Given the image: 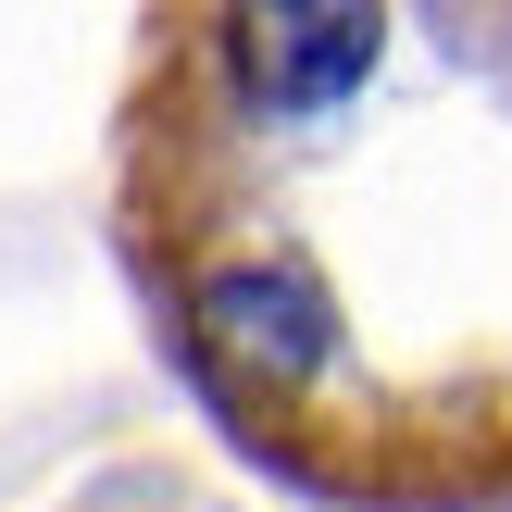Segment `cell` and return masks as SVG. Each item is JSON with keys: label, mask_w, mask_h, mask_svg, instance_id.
I'll return each mask as SVG.
<instances>
[{"label": "cell", "mask_w": 512, "mask_h": 512, "mask_svg": "<svg viewBox=\"0 0 512 512\" xmlns=\"http://www.w3.org/2000/svg\"><path fill=\"white\" fill-rule=\"evenodd\" d=\"M113 238L238 450L363 512H512V0L150 13Z\"/></svg>", "instance_id": "cell-1"}]
</instances>
